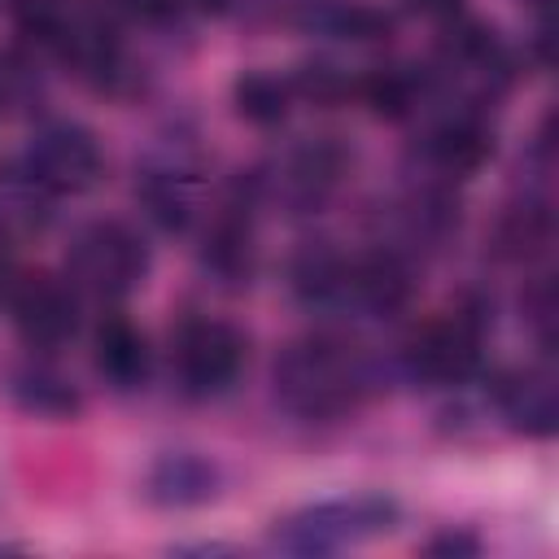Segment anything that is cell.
Returning <instances> with one entry per match:
<instances>
[{
  "instance_id": "18",
  "label": "cell",
  "mask_w": 559,
  "mask_h": 559,
  "mask_svg": "<svg viewBox=\"0 0 559 559\" xmlns=\"http://www.w3.org/2000/svg\"><path fill=\"white\" fill-rule=\"evenodd\" d=\"M288 96H293V87L280 74L249 70L236 79V114L253 127H275L288 114Z\"/></svg>"
},
{
  "instance_id": "6",
  "label": "cell",
  "mask_w": 559,
  "mask_h": 559,
  "mask_svg": "<svg viewBox=\"0 0 559 559\" xmlns=\"http://www.w3.org/2000/svg\"><path fill=\"white\" fill-rule=\"evenodd\" d=\"M22 170L44 183L52 197L61 192H83L96 183L100 175V144L87 127L79 122H52L44 131H35V140L26 144Z\"/></svg>"
},
{
  "instance_id": "13",
  "label": "cell",
  "mask_w": 559,
  "mask_h": 559,
  "mask_svg": "<svg viewBox=\"0 0 559 559\" xmlns=\"http://www.w3.org/2000/svg\"><path fill=\"white\" fill-rule=\"evenodd\" d=\"M485 157H489V131H485L480 114H472V109L450 114L445 122H437V127L424 135V162H428L437 175L463 179V175H472Z\"/></svg>"
},
{
  "instance_id": "16",
  "label": "cell",
  "mask_w": 559,
  "mask_h": 559,
  "mask_svg": "<svg viewBox=\"0 0 559 559\" xmlns=\"http://www.w3.org/2000/svg\"><path fill=\"white\" fill-rule=\"evenodd\" d=\"M205 266L223 280V284H240L253 271V231H249V214L245 205H227V214H218V223L205 236Z\"/></svg>"
},
{
  "instance_id": "5",
  "label": "cell",
  "mask_w": 559,
  "mask_h": 559,
  "mask_svg": "<svg viewBox=\"0 0 559 559\" xmlns=\"http://www.w3.org/2000/svg\"><path fill=\"white\" fill-rule=\"evenodd\" d=\"M245 336L223 319H192L175 341V376L188 397H218L240 380Z\"/></svg>"
},
{
  "instance_id": "1",
  "label": "cell",
  "mask_w": 559,
  "mask_h": 559,
  "mask_svg": "<svg viewBox=\"0 0 559 559\" xmlns=\"http://www.w3.org/2000/svg\"><path fill=\"white\" fill-rule=\"evenodd\" d=\"M371 389L367 358L332 336L297 341L275 362V397L301 419H336Z\"/></svg>"
},
{
  "instance_id": "2",
  "label": "cell",
  "mask_w": 559,
  "mask_h": 559,
  "mask_svg": "<svg viewBox=\"0 0 559 559\" xmlns=\"http://www.w3.org/2000/svg\"><path fill=\"white\" fill-rule=\"evenodd\" d=\"M397 524V502L384 493H354L301 507L284 520H275L271 542L288 555H336L349 546H362Z\"/></svg>"
},
{
  "instance_id": "21",
  "label": "cell",
  "mask_w": 559,
  "mask_h": 559,
  "mask_svg": "<svg viewBox=\"0 0 559 559\" xmlns=\"http://www.w3.org/2000/svg\"><path fill=\"white\" fill-rule=\"evenodd\" d=\"M323 26L332 35H345V39H384L389 35V17L367 9V4H336L323 13Z\"/></svg>"
},
{
  "instance_id": "8",
  "label": "cell",
  "mask_w": 559,
  "mask_h": 559,
  "mask_svg": "<svg viewBox=\"0 0 559 559\" xmlns=\"http://www.w3.org/2000/svg\"><path fill=\"white\" fill-rule=\"evenodd\" d=\"M498 415L511 432L524 437H550L559 428V393L555 376L546 367H515L493 384Z\"/></svg>"
},
{
  "instance_id": "24",
  "label": "cell",
  "mask_w": 559,
  "mask_h": 559,
  "mask_svg": "<svg viewBox=\"0 0 559 559\" xmlns=\"http://www.w3.org/2000/svg\"><path fill=\"white\" fill-rule=\"evenodd\" d=\"M428 550H432V555H454V550H476V542H472V537H454V533H445V537H437Z\"/></svg>"
},
{
  "instance_id": "9",
  "label": "cell",
  "mask_w": 559,
  "mask_h": 559,
  "mask_svg": "<svg viewBox=\"0 0 559 559\" xmlns=\"http://www.w3.org/2000/svg\"><path fill=\"white\" fill-rule=\"evenodd\" d=\"M437 66H441V79L454 83V92L463 96H485L507 79V57L493 31L485 26H459L454 35H445Z\"/></svg>"
},
{
  "instance_id": "15",
  "label": "cell",
  "mask_w": 559,
  "mask_h": 559,
  "mask_svg": "<svg viewBox=\"0 0 559 559\" xmlns=\"http://www.w3.org/2000/svg\"><path fill=\"white\" fill-rule=\"evenodd\" d=\"M52 218V192L35 183L26 170H4L0 175V236L26 240L39 236Z\"/></svg>"
},
{
  "instance_id": "3",
  "label": "cell",
  "mask_w": 559,
  "mask_h": 559,
  "mask_svg": "<svg viewBox=\"0 0 559 559\" xmlns=\"http://www.w3.org/2000/svg\"><path fill=\"white\" fill-rule=\"evenodd\" d=\"M70 284L92 297H127L148 275V245L118 218L87 223L70 240Z\"/></svg>"
},
{
  "instance_id": "22",
  "label": "cell",
  "mask_w": 559,
  "mask_h": 559,
  "mask_svg": "<svg viewBox=\"0 0 559 559\" xmlns=\"http://www.w3.org/2000/svg\"><path fill=\"white\" fill-rule=\"evenodd\" d=\"M183 4L188 0H122V9L135 13V17H144V22H170V17L183 13Z\"/></svg>"
},
{
  "instance_id": "7",
  "label": "cell",
  "mask_w": 559,
  "mask_h": 559,
  "mask_svg": "<svg viewBox=\"0 0 559 559\" xmlns=\"http://www.w3.org/2000/svg\"><path fill=\"white\" fill-rule=\"evenodd\" d=\"M9 306H13L17 336L31 349H61L79 332V297L70 284H61L52 275L17 280Z\"/></svg>"
},
{
  "instance_id": "20",
  "label": "cell",
  "mask_w": 559,
  "mask_h": 559,
  "mask_svg": "<svg viewBox=\"0 0 559 559\" xmlns=\"http://www.w3.org/2000/svg\"><path fill=\"white\" fill-rule=\"evenodd\" d=\"M546 240H550V214H546V205H520V210L502 223V245H507V253H515V258L537 253Z\"/></svg>"
},
{
  "instance_id": "4",
  "label": "cell",
  "mask_w": 559,
  "mask_h": 559,
  "mask_svg": "<svg viewBox=\"0 0 559 559\" xmlns=\"http://www.w3.org/2000/svg\"><path fill=\"white\" fill-rule=\"evenodd\" d=\"M480 345H485V319L476 310H450L424 323L406 341L402 367L411 380L424 384H463L480 362Z\"/></svg>"
},
{
  "instance_id": "23",
  "label": "cell",
  "mask_w": 559,
  "mask_h": 559,
  "mask_svg": "<svg viewBox=\"0 0 559 559\" xmlns=\"http://www.w3.org/2000/svg\"><path fill=\"white\" fill-rule=\"evenodd\" d=\"M406 9H415L424 17H450V13H459V0H406Z\"/></svg>"
},
{
  "instance_id": "14",
  "label": "cell",
  "mask_w": 559,
  "mask_h": 559,
  "mask_svg": "<svg viewBox=\"0 0 559 559\" xmlns=\"http://www.w3.org/2000/svg\"><path fill=\"white\" fill-rule=\"evenodd\" d=\"M92 367L114 389H140L148 380V341L131 319H105L92 336Z\"/></svg>"
},
{
  "instance_id": "10",
  "label": "cell",
  "mask_w": 559,
  "mask_h": 559,
  "mask_svg": "<svg viewBox=\"0 0 559 559\" xmlns=\"http://www.w3.org/2000/svg\"><path fill=\"white\" fill-rule=\"evenodd\" d=\"M345 170V153L332 144V140H310V144H297L280 166H275V197L293 210H314L341 179Z\"/></svg>"
},
{
  "instance_id": "19",
  "label": "cell",
  "mask_w": 559,
  "mask_h": 559,
  "mask_svg": "<svg viewBox=\"0 0 559 559\" xmlns=\"http://www.w3.org/2000/svg\"><path fill=\"white\" fill-rule=\"evenodd\" d=\"M419 92H424V79H415L411 70H397V66L371 70V74L362 79L367 105H371L376 114H384V118H406V114H415Z\"/></svg>"
},
{
  "instance_id": "12",
  "label": "cell",
  "mask_w": 559,
  "mask_h": 559,
  "mask_svg": "<svg viewBox=\"0 0 559 559\" xmlns=\"http://www.w3.org/2000/svg\"><path fill=\"white\" fill-rule=\"evenodd\" d=\"M140 201L166 231H188L201 214V179L183 162H162L140 175Z\"/></svg>"
},
{
  "instance_id": "17",
  "label": "cell",
  "mask_w": 559,
  "mask_h": 559,
  "mask_svg": "<svg viewBox=\"0 0 559 559\" xmlns=\"http://www.w3.org/2000/svg\"><path fill=\"white\" fill-rule=\"evenodd\" d=\"M13 402L26 411V415H44V419H66L79 411V393L66 376L57 371H44V367H31L13 380Z\"/></svg>"
},
{
  "instance_id": "11",
  "label": "cell",
  "mask_w": 559,
  "mask_h": 559,
  "mask_svg": "<svg viewBox=\"0 0 559 559\" xmlns=\"http://www.w3.org/2000/svg\"><path fill=\"white\" fill-rule=\"evenodd\" d=\"M214 493H218V467L205 454H192V450L162 454L144 476V498L153 507H166V511L205 507Z\"/></svg>"
},
{
  "instance_id": "25",
  "label": "cell",
  "mask_w": 559,
  "mask_h": 559,
  "mask_svg": "<svg viewBox=\"0 0 559 559\" xmlns=\"http://www.w3.org/2000/svg\"><path fill=\"white\" fill-rule=\"evenodd\" d=\"M13 288H17V271H13L9 253H0V306L13 297Z\"/></svg>"
}]
</instances>
